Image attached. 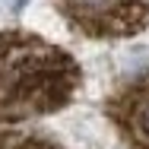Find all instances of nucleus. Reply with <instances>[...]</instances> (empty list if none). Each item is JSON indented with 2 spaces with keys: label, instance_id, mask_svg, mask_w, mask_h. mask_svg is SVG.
Returning <instances> with one entry per match:
<instances>
[{
  "label": "nucleus",
  "instance_id": "39448f33",
  "mask_svg": "<svg viewBox=\"0 0 149 149\" xmlns=\"http://www.w3.org/2000/svg\"><path fill=\"white\" fill-rule=\"evenodd\" d=\"M13 3H16V10H19V6H26V0H13Z\"/></svg>",
  "mask_w": 149,
  "mask_h": 149
},
{
  "label": "nucleus",
  "instance_id": "f257e3e1",
  "mask_svg": "<svg viewBox=\"0 0 149 149\" xmlns=\"http://www.w3.org/2000/svg\"><path fill=\"white\" fill-rule=\"evenodd\" d=\"M79 83L83 70L63 48L26 29L0 32V130L67 108Z\"/></svg>",
  "mask_w": 149,
  "mask_h": 149
},
{
  "label": "nucleus",
  "instance_id": "7ed1b4c3",
  "mask_svg": "<svg viewBox=\"0 0 149 149\" xmlns=\"http://www.w3.org/2000/svg\"><path fill=\"white\" fill-rule=\"evenodd\" d=\"M105 114L127 149H149V73L127 79L105 102Z\"/></svg>",
  "mask_w": 149,
  "mask_h": 149
},
{
  "label": "nucleus",
  "instance_id": "20e7f679",
  "mask_svg": "<svg viewBox=\"0 0 149 149\" xmlns=\"http://www.w3.org/2000/svg\"><path fill=\"white\" fill-rule=\"evenodd\" d=\"M0 149H63L57 140L32 130H0Z\"/></svg>",
  "mask_w": 149,
  "mask_h": 149
},
{
  "label": "nucleus",
  "instance_id": "f03ea898",
  "mask_svg": "<svg viewBox=\"0 0 149 149\" xmlns=\"http://www.w3.org/2000/svg\"><path fill=\"white\" fill-rule=\"evenodd\" d=\"M54 6L89 38H130L149 26V0H54Z\"/></svg>",
  "mask_w": 149,
  "mask_h": 149
}]
</instances>
